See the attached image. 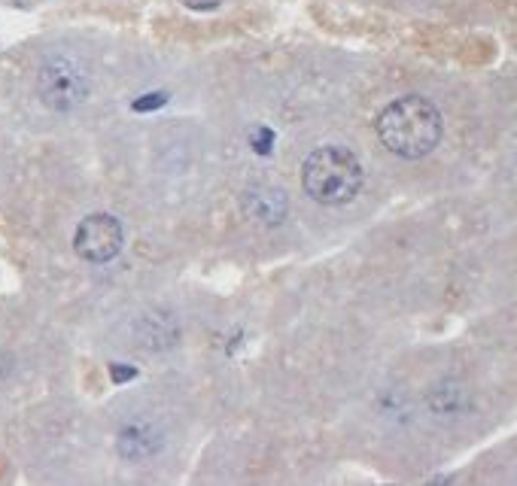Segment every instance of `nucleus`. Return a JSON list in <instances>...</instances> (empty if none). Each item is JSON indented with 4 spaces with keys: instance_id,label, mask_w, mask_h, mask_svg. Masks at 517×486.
Here are the masks:
<instances>
[{
    "instance_id": "nucleus-9",
    "label": "nucleus",
    "mask_w": 517,
    "mask_h": 486,
    "mask_svg": "<svg viewBox=\"0 0 517 486\" xmlns=\"http://www.w3.org/2000/svg\"><path fill=\"white\" fill-rule=\"evenodd\" d=\"M134 377V368L131 365H113V380L122 383V380H131Z\"/></svg>"
},
{
    "instance_id": "nucleus-5",
    "label": "nucleus",
    "mask_w": 517,
    "mask_h": 486,
    "mask_svg": "<svg viewBox=\"0 0 517 486\" xmlns=\"http://www.w3.org/2000/svg\"><path fill=\"white\" fill-rule=\"evenodd\" d=\"M159 444H162V438H159V432H156L150 423H131V426H125L122 435H119V453H122L125 459H143V456H150V453L159 450Z\"/></svg>"
},
{
    "instance_id": "nucleus-3",
    "label": "nucleus",
    "mask_w": 517,
    "mask_h": 486,
    "mask_svg": "<svg viewBox=\"0 0 517 486\" xmlns=\"http://www.w3.org/2000/svg\"><path fill=\"white\" fill-rule=\"evenodd\" d=\"M37 95L49 110L67 113L89 98V76L80 67V61L67 55H52L43 61L37 73Z\"/></svg>"
},
{
    "instance_id": "nucleus-2",
    "label": "nucleus",
    "mask_w": 517,
    "mask_h": 486,
    "mask_svg": "<svg viewBox=\"0 0 517 486\" xmlns=\"http://www.w3.org/2000/svg\"><path fill=\"white\" fill-rule=\"evenodd\" d=\"M365 183L362 161L344 146H320L302 165V189L326 207L350 204Z\"/></svg>"
},
{
    "instance_id": "nucleus-8",
    "label": "nucleus",
    "mask_w": 517,
    "mask_h": 486,
    "mask_svg": "<svg viewBox=\"0 0 517 486\" xmlns=\"http://www.w3.org/2000/svg\"><path fill=\"white\" fill-rule=\"evenodd\" d=\"M165 101H168L165 95H143V98L134 101V110H156V107H162Z\"/></svg>"
},
{
    "instance_id": "nucleus-7",
    "label": "nucleus",
    "mask_w": 517,
    "mask_h": 486,
    "mask_svg": "<svg viewBox=\"0 0 517 486\" xmlns=\"http://www.w3.org/2000/svg\"><path fill=\"white\" fill-rule=\"evenodd\" d=\"M271 143H274V134H271V131H265V128L253 131V149H256L259 155H268V152H271Z\"/></svg>"
},
{
    "instance_id": "nucleus-4",
    "label": "nucleus",
    "mask_w": 517,
    "mask_h": 486,
    "mask_svg": "<svg viewBox=\"0 0 517 486\" xmlns=\"http://www.w3.org/2000/svg\"><path fill=\"white\" fill-rule=\"evenodd\" d=\"M122 222L110 213H92L80 222L77 237H73V250H77L80 259L92 262V265H104L110 259L119 256L122 250Z\"/></svg>"
},
{
    "instance_id": "nucleus-1",
    "label": "nucleus",
    "mask_w": 517,
    "mask_h": 486,
    "mask_svg": "<svg viewBox=\"0 0 517 486\" xmlns=\"http://www.w3.org/2000/svg\"><path fill=\"white\" fill-rule=\"evenodd\" d=\"M381 143L399 158H423L429 155L445 134V119L438 107L423 95H405L387 104L375 122Z\"/></svg>"
},
{
    "instance_id": "nucleus-6",
    "label": "nucleus",
    "mask_w": 517,
    "mask_h": 486,
    "mask_svg": "<svg viewBox=\"0 0 517 486\" xmlns=\"http://www.w3.org/2000/svg\"><path fill=\"white\" fill-rule=\"evenodd\" d=\"M250 207L259 219H265L268 225H277L286 216V195L280 189H262L250 195Z\"/></svg>"
}]
</instances>
